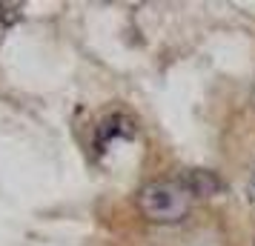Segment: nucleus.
I'll list each match as a JSON object with an SVG mask.
<instances>
[{
  "label": "nucleus",
  "instance_id": "nucleus-1",
  "mask_svg": "<svg viewBox=\"0 0 255 246\" xmlns=\"http://www.w3.org/2000/svg\"><path fill=\"white\" fill-rule=\"evenodd\" d=\"M192 192L184 180H149L138 192V209L149 223H178L189 215Z\"/></svg>",
  "mask_w": 255,
  "mask_h": 246
},
{
  "label": "nucleus",
  "instance_id": "nucleus-2",
  "mask_svg": "<svg viewBox=\"0 0 255 246\" xmlns=\"http://www.w3.org/2000/svg\"><path fill=\"white\" fill-rule=\"evenodd\" d=\"M184 186L192 192V198L195 195H209V192H215L218 189V180L212 172H201V169H192L189 175L184 177Z\"/></svg>",
  "mask_w": 255,
  "mask_h": 246
},
{
  "label": "nucleus",
  "instance_id": "nucleus-3",
  "mask_svg": "<svg viewBox=\"0 0 255 246\" xmlns=\"http://www.w3.org/2000/svg\"><path fill=\"white\" fill-rule=\"evenodd\" d=\"M247 198H250V203L255 206V169L250 172V180H247Z\"/></svg>",
  "mask_w": 255,
  "mask_h": 246
}]
</instances>
